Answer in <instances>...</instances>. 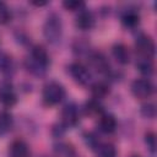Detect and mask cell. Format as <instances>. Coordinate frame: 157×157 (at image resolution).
Here are the masks:
<instances>
[{
  "mask_svg": "<svg viewBox=\"0 0 157 157\" xmlns=\"http://www.w3.org/2000/svg\"><path fill=\"white\" fill-rule=\"evenodd\" d=\"M145 142L147 144V147L150 148L151 152H155L156 151V146H157V142H156V135L155 132H147L145 135Z\"/></svg>",
  "mask_w": 157,
  "mask_h": 157,
  "instance_id": "cell-25",
  "label": "cell"
},
{
  "mask_svg": "<svg viewBox=\"0 0 157 157\" xmlns=\"http://www.w3.org/2000/svg\"><path fill=\"white\" fill-rule=\"evenodd\" d=\"M113 56L114 59L121 64V65H126L130 61V52L128 49V47L123 43H118L113 47Z\"/></svg>",
  "mask_w": 157,
  "mask_h": 157,
  "instance_id": "cell-13",
  "label": "cell"
},
{
  "mask_svg": "<svg viewBox=\"0 0 157 157\" xmlns=\"http://www.w3.org/2000/svg\"><path fill=\"white\" fill-rule=\"evenodd\" d=\"M91 92H92L93 98L101 99V98L105 97L109 93V86L105 82L99 81V82H96V83H93L91 86Z\"/></svg>",
  "mask_w": 157,
  "mask_h": 157,
  "instance_id": "cell-17",
  "label": "cell"
},
{
  "mask_svg": "<svg viewBox=\"0 0 157 157\" xmlns=\"http://www.w3.org/2000/svg\"><path fill=\"white\" fill-rule=\"evenodd\" d=\"M31 4L34 6H45L48 2L47 1H31Z\"/></svg>",
  "mask_w": 157,
  "mask_h": 157,
  "instance_id": "cell-26",
  "label": "cell"
},
{
  "mask_svg": "<svg viewBox=\"0 0 157 157\" xmlns=\"http://www.w3.org/2000/svg\"><path fill=\"white\" fill-rule=\"evenodd\" d=\"M75 25L77 28L82 29V31H87V29H91L94 25V16L91 11L88 10H81L78 11V15L76 17V21H75Z\"/></svg>",
  "mask_w": 157,
  "mask_h": 157,
  "instance_id": "cell-9",
  "label": "cell"
},
{
  "mask_svg": "<svg viewBox=\"0 0 157 157\" xmlns=\"http://www.w3.org/2000/svg\"><path fill=\"white\" fill-rule=\"evenodd\" d=\"M135 47H136L137 53L141 55V58H148V59H151L153 56V54H155V50H156L153 39L148 34H145V33L140 34L136 38Z\"/></svg>",
  "mask_w": 157,
  "mask_h": 157,
  "instance_id": "cell-4",
  "label": "cell"
},
{
  "mask_svg": "<svg viewBox=\"0 0 157 157\" xmlns=\"http://www.w3.org/2000/svg\"><path fill=\"white\" fill-rule=\"evenodd\" d=\"M96 151L98 157H117V148L113 144H98Z\"/></svg>",
  "mask_w": 157,
  "mask_h": 157,
  "instance_id": "cell-16",
  "label": "cell"
},
{
  "mask_svg": "<svg viewBox=\"0 0 157 157\" xmlns=\"http://www.w3.org/2000/svg\"><path fill=\"white\" fill-rule=\"evenodd\" d=\"M17 102V96L13 90V86L7 82L2 81L0 83V103L5 107H12Z\"/></svg>",
  "mask_w": 157,
  "mask_h": 157,
  "instance_id": "cell-8",
  "label": "cell"
},
{
  "mask_svg": "<svg viewBox=\"0 0 157 157\" xmlns=\"http://www.w3.org/2000/svg\"><path fill=\"white\" fill-rule=\"evenodd\" d=\"M80 114L75 103H67L61 110V124L65 128L75 126L78 123Z\"/></svg>",
  "mask_w": 157,
  "mask_h": 157,
  "instance_id": "cell-7",
  "label": "cell"
},
{
  "mask_svg": "<svg viewBox=\"0 0 157 157\" xmlns=\"http://www.w3.org/2000/svg\"><path fill=\"white\" fill-rule=\"evenodd\" d=\"M99 130L104 134H112L117 129V120L112 114H102L98 121Z\"/></svg>",
  "mask_w": 157,
  "mask_h": 157,
  "instance_id": "cell-11",
  "label": "cell"
},
{
  "mask_svg": "<svg viewBox=\"0 0 157 157\" xmlns=\"http://www.w3.org/2000/svg\"><path fill=\"white\" fill-rule=\"evenodd\" d=\"M12 126V117L7 112L0 113V135H5Z\"/></svg>",
  "mask_w": 157,
  "mask_h": 157,
  "instance_id": "cell-19",
  "label": "cell"
},
{
  "mask_svg": "<svg viewBox=\"0 0 157 157\" xmlns=\"http://www.w3.org/2000/svg\"><path fill=\"white\" fill-rule=\"evenodd\" d=\"M141 114L142 117L147 119H153L156 117V105L153 103H147L141 107Z\"/></svg>",
  "mask_w": 157,
  "mask_h": 157,
  "instance_id": "cell-24",
  "label": "cell"
},
{
  "mask_svg": "<svg viewBox=\"0 0 157 157\" xmlns=\"http://www.w3.org/2000/svg\"><path fill=\"white\" fill-rule=\"evenodd\" d=\"M69 72L71 75V77L78 83V85H87L91 81V72L88 71V69L82 65L81 63H72L69 66Z\"/></svg>",
  "mask_w": 157,
  "mask_h": 157,
  "instance_id": "cell-6",
  "label": "cell"
},
{
  "mask_svg": "<svg viewBox=\"0 0 157 157\" xmlns=\"http://www.w3.org/2000/svg\"><path fill=\"white\" fill-rule=\"evenodd\" d=\"M63 6L69 11H81L85 9V2L81 0H66L63 2Z\"/></svg>",
  "mask_w": 157,
  "mask_h": 157,
  "instance_id": "cell-22",
  "label": "cell"
},
{
  "mask_svg": "<svg viewBox=\"0 0 157 157\" xmlns=\"http://www.w3.org/2000/svg\"><path fill=\"white\" fill-rule=\"evenodd\" d=\"M121 22L128 28H135L140 22V16L135 10L130 9L121 15Z\"/></svg>",
  "mask_w": 157,
  "mask_h": 157,
  "instance_id": "cell-14",
  "label": "cell"
},
{
  "mask_svg": "<svg viewBox=\"0 0 157 157\" xmlns=\"http://www.w3.org/2000/svg\"><path fill=\"white\" fill-rule=\"evenodd\" d=\"M136 67L145 76H151L153 72V64L152 60L148 58H140L136 63Z\"/></svg>",
  "mask_w": 157,
  "mask_h": 157,
  "instance_id": "cell-18",
  "label": "cell"
},
{
  "mask_svg": "<svg viewBox=\"0 0 157 157\" xmlns=\"http://www.w3.org/2000/svg\"><path fill=\"white\" fill-rule=\"evenodd\" d=\"M65 97V88L56 81L48 82L43 88V99L48 105L59 104Z\"/></svg>",
  "mask_w": 157,
  "mask_h": 157,
  "instance_id": "cell-3",
  "label": "cell"
},
{
  "mask_svg": "<svg viewBox=\"0 0 157 157\" xmlns=\"http://www.w3.org/2000/svg\"><path fill=\"white\" fill-rule=\"evenodd\" d=\"M49 63L50 59L45 48L42 45H34L31 52V59L26 61V66L28 71H31L33 75L40 76L45 72Z\"/></svg>",
  "mask_w": 157,
  "mask_h": 157,
  "instance_id": "cell-1",
  "label": "cell"
},
{
  "mask_svg": "<svg viewBox=\"0 0 157 157\" xmlns=\"http://www.w3.org/2000/svg\"><path fill=\"white\" fill-rule=\"evenodd\" d=\"M131 92L136 98H148L153 93V85L148 78H137L131 83Z\"/></svg>",
  "mask_w": 157,
  "mask_h": 157,
  "instance_id": "cell-5",
  "label": "cell"
},
{
  "mask_svg": "<svg viewBox=\"0 0 157 157\" xmlns=\"http://www.w3.org/2000/svg\"><path fill=\"white\" fill-rule=\"evenodd\" d=\"M43 34L49 43H56L60 40L63 34V22L59 15L52 13L48 16L43 25Z\"/></svg>",
  "mask_w": 157,
  "mask_h": 157,
  "instance_id": "cell-2",
  "label": "cell"
},
{
  "mask_svg": "<svg viewBox=\"0 0 157 157\" xmlns=\"http://www.w3.org/2000/svg\"><path fill=\"white\" fill-rule=\"evenodd\" d=\"M85 110L88 115H98V114L102 115V105H101L99 101L96 98H92L86 103Z\"/></svg>",
  "mask_w": 157,
  "mask_h": 157,
  "instance_id": "cell-20",
  "label": "cell"
},
{
  "mask_svg": "<svg viewBox=\"0 0 157 157\" xmlns=\"http://www.w3.org/2000/svg\"><path fill=\"white\" fill-rule=\"evenodd\" d=\"M91 65L94 67V70L99 74H107L109 72V63L108 59L102 53H93L90 55Z\"/></svg>",
  "mask_w": 157,
  "mask_h": 157,
  "instance_id": "cell-10",
  "label": "cell"
},
{
  "mask_svg": "<svg viewBox=\"0 0 157 157\" xmlns=\"http://www.w3.org/2000/svg\"><path fill=\"white\" fill-rule=\"evenodd\" d=\"M131 157H140V156H131Z\"/></svg>",
  "mask_w": 157,
  "mask_h": 157,
  "instance_id": "cell-27",
  "label": "cell"
},
{
  "mask_svg": "<svg viewBox=\"0 0 157 157\" xmlns=\"http://www.w3.org/2000/svg\"><path fill=\"white\" fill-rule=\"evenodd\" d=\"M11 157H31V151L28 145L22 140H15L10 146Z\"/></svg>",
  "mask_w": 157,
  "mask_h": 157,
  "instance_id": "cell-12",
  "label": "cell"
},
{
  "mask_svg": "<svg viewBox=\"0 0 157 157\" xmlns=\"http://www.w3.org/2000/svg\"><path fill=\"white\" fill-rule=\"evenodd\" d=\"M55 156L56 157H72L74 156V150L71 146L66 144H60L54 148Z\"/></svg>",
  "mask_w": 157,
  "mask_h": 157,
  "instance_id": "cell-21",
  "label": "cell"
},
{
  "mask_svg": "<svg viewBox=\"0 0 157 157\" xmlns=\"http://www.w3.org/2000/svg\"><path fill=\"white\" fill-rule=\"evenodd\" d=\"M15 70L11 56L6 53H0V72L2 75H11Z\"/></svg>",
  "mask_w": 157,
  "mask_h": 157,
  "instance_id": "cell-15",
  "label": "cell"
},
{
  "mask_svg": "<svg viewBox=\"0 0 157 157\" xmlns=\"http://www.w3.org/2000/svg\"><path fill=\"white\" fill-rule=\"evenodd\" d=\"M10 20H11V11L9 6L4 1H0V25H6Z\"/></svg>",
  "mask_w": 157,
  "mask_h": 157,
  "instance_id": "cell-23",
  "label": "cell"
}]
</instances>
